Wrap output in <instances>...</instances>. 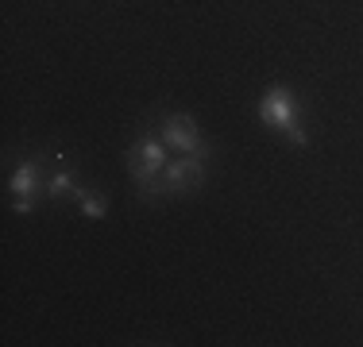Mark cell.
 <instances>
[{
    "label": "cell",
    "instance_id": "obj_8",
    "mask_svg": "<svg viewBox=\"0 0 363 347\" xmlns=\"http://www.w3.org/2000/svg\"><path fill=\"white\" fill-rule=\"evenodd\" d=\"M31 208H35V197H16V212L20 216H28Z\"/></svg>",
    "mask_w": 363,
    "mask_h": 347
},
{
    "label": "cell",
    "instance_id": "obj_5",
    "mask_svg": "<svg viewBox=\"0 0 363 347\" xmlns=\"http://www.w3.org/2000/svg\"><path fill=\"white\" fill-rule=\"evenodd\" d=\"M43 186H47V181H43V162H39V159L20 162V166H16V174L8 178V189H12L16 197H35Z\"/></svg>",
    "mask_w": 363,
    "mask_h": 347
},
{
    "label": "cell",
    "instance_id": "obj_3",
    "mask_svg": "<svg viewBox=\"0 0 363 347\" xmlns=\"http://www.w3.org/2000/svg\"><path fill=\"white\" fill-rule=\"evenodd\" d=\"M162 170H167V143H162L159 135L143 132L132 147H128V174L143 186V181L159 178Z\"/></svg>",
    "mask_w": 363,
    "mask_h": 347
},
{
    "label": "cell",
    "instance_id": "obj_6",
    "mask_svg": "<svg viewBox=\"0 0 363 347\" xmlns=\"http://www.w3.org/2000/svg\"><path fill=\"white\" fill-rule=\"evenodd\" d=\"M77 205H82V212L89 216V220H105V212H108V197L105 193H97V189H89V186H77Z\"/></svg>",
    "mask_w": 363,
    "mask_h": 347
},
{
    "label": "cell",
    "instance_id": "obj_2",
    "mask_svg": "<svg viewBox=\"0 0 363 347\" xmlns=\"http://www.w3.org/2000/svg\"><path fill=\"white\" fill-rule=\"evenodd\" d=\"M205 181V159L201 154H182L178 162H170L159 178L143 181L140 197L143 201H162V197H178V193H194Z\"/></svg>",
    "mask_w": 363,
    "mask_h": 347
},
{
    "label": "cell",
    "instance_id": "obj_7",
    "mask_svg": "<svg viewBox=\"0 0 363 347\" xmlns=\"http://www.w3.org/2000/svg\"><path fill=\"white\" fill-rule=\"evenodd\" d=\"M47 189H50L55 197L77 193V178H74V170H58V174H50V178H47Z\"/></svg>",
    "mask_w": 363,
    "mask_h": 347
},
{
    "label": "cell",
    "instance_id": "obj_4",
    "mask_svg": "<svg viewBox=\"0 0 363 347\" xmlns=\"http://www.w3.org/2000/svg\"><path fill=\"white\" fill-rule=\"evenodd\" d=\"M159 139L167 143V151H178V154H205L201 127H197V120L186 116V112H170V116H162Z\"/></svg>",
    "mask_w": 363,
    "mask_h": 347
},
{
    "label": "cell",
    "instance_id": "obj_1",
    "mask_svg": "<svg viewBox=\"0 0 363 347\" xmlns=\"http://www.w3.org/2000/svg\"><path fill=\"white\" fill-rule=\"evenodd\" d=\"M259 116H263V124L271 127V132H279L286 139L290 147L309 143L306 127H301V120H298V97H294L290 85H271V89L263 93V101H259Z\"/></svg>",
    "mask_w": 363,
    "mask_h": 347
}]
</instances>
